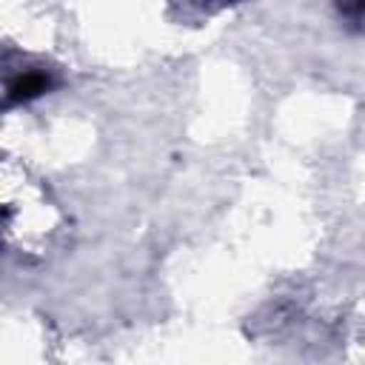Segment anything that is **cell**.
I'll list each match as a JSON object with an SVG mask.
<instances>
[{
    "instance_id": "6da1fadb",
    "label": "cell",
    "mask_w": 365,
    "mask_h": 365,
    "mask_svg": "<svg viewBox=\"0 0 365 365\" xmlns=\"http://www.w3.org/2000/svg\"><path fill=\"white\" fill-rule=\"evenodd\" d=\"M57 86V77L51 68H43V66H34V68H26L20 74H14L6 86V106H20V103H31L43 94H48L51 88Z\"/></svg>"
}]
</instances>
